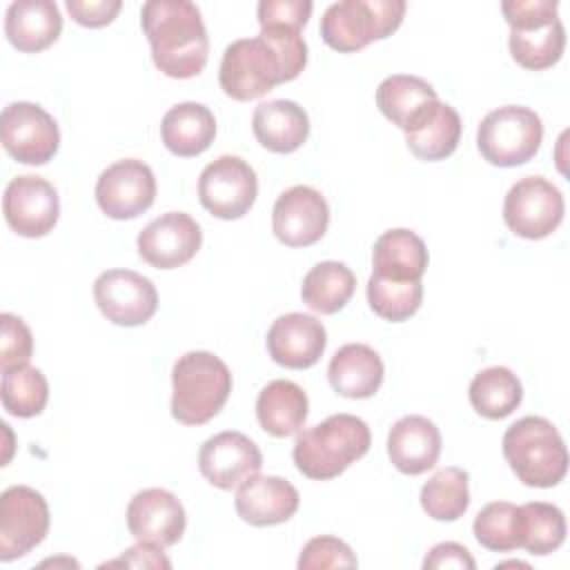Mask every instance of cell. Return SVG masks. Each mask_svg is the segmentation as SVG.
<instances>
[{
	"instance_id": "16",
	"label": "cell",
	"mask_w": 570,
	"mask_h": 570,
	"mask_svg": "<svg viewBox=\"0 0 570 570\" xmlns=\"http://www.w3.org/2000/svg\"><path fill=\"white\" fill-rule=\"evenodd\" d=\"M330 225L325 196L309 185L285 189L272 209L274 236L287 247H309L318 243Z\"/></svg>"
},
{
	"instance_id": "40",
	"label": "cell",
	"mask_w": 570,
	"mask_h": 570,
	"mask_svg": "<svg viewBox=\"0 0 570 570\" xmlns=\"http://www.w3.org/2000/svg\"><path fill=\"white\" fill-rule=\"evenodd\" d=\"M312 9L314 4L309 0H261L256 13L261 27L283 24L301 31L309 20Z\"/></svg>"
},
{
	"instance_id": "36",
	"label": "cell",
	"mask_w": 570,
	"mask_h": 570,
	"mask_svg": "<svg viewBox=\"0 0 570 570\" xmlns=\"http://www.w3.org/2000/svg\"><path fill=\"white\" fill-rule=\"evenodd\" d=\"M523 519L521 548H525L534 557H546L561 548L566 541V517L563 512L543 501H530L519 505Z\"/></svg>"
},
{
	"instance_id": "29",
	"label": "cell",
	"mask_w": 570,
	"mask_h": 570,
	"mask_svg": "<svg viewBox=\"0 0 570 570\" xmlns=\"http://www.w3.org/2000/svg\"><path fill=\"white\" fill-rule=\"evenodd\" d=\"M307 394L298 383L287 379L269 381L256 399V419L261 428L276 439L296 434L307 419Z\"/></svg>"
},
{
	"instance_id": "43",
	"label": "cell",
	"mask_w": 570,
	"mask_h": 570,
	"mask_svg": "<svg viewBox=\"0 0 570 570\" xmlns=\"http://www.w3.org/2000/svg\"><path fill=\"white\" fill-rule=\"evenodd\" d=\"M107 566H129V568H171L169 559L163 554L160 546L138 541L134 548L125 550L122 557L109 561Z\"/></svg>"
},
{
	"instance_id": "14",
	"label": "cell",
	"mask_w": 570,
	"mask_h": 570,
	"mask_svg": "<svg viewBox=\"0 0 570 570\" xmlns=\"http://www.w3.org/2000/svg\"><path fill=\"white\" fill-rule=\"evenodd\" d=\"M94 301L102 316L120 327L145 325L158 309L156 285L134 269H107L94 281Z\"/></svg>"
},
{
	"instance_id": "41",
	"label": "cell",
	"mask_w": 570,
	"mask_h": 570,
	"mask_svg": "<svg viewBox=\"0 0 570 570\" xmlns=\"http://www.w3.org/2000/svg\"><path fill=\"white\" fill-rule=\"evenodd\" d=\"M65 7L78 24L98 29L109 24L118 16L122 2L120 0H67Z\"/></svg>"
},
{
	"instance_id": "11",
	"label": "cell",
	"mask_w": 570,
	"mask_h": 570,
	"mask_svg": "<svg viewBox=\"0 0 570 570\" xmlns=\"http://www.w3.org/2000/svg\"><path fill=\"white\" fill-rule=\"evenodd\" d=\"M258 196V178L249 163L238 156H218L198 178V200L216 218L245 216Z\"/></svg>"
},
{
	"instance_id": "24",
	"label": "cell",
	"mask_w": 570,
	"mask_h": 570,
	"mask_svg": "<svg viewBox=\"0 0 570 570\" xmlns=\"http://www.w3.org/2000/svg\"><path fill=\"white\" fill-rule=\"evenodd\" d=\"M62 31V16L51 0H16L4 13L7 40L24 53L51 47Z\"/></svg>"
},
{
	"instance_id": "37",
	"label": "cell",
	"mask_w": 570,
	"mask_h": 570,
	"mask_svg": "<svg viewBox=\"0 0 570 570\" xmlns=\"http://www.w3.org/2000/svg\"><path fill=\"white\" fill-rule=\"evenodd\" d=\"M423 301L421 281H390L376 274L367 281V303L385 321L401 323L414 316Z\"/></svg>"
},
{
	"instance_id": "12",
	"label": "cell",
	"mask_w": 570,
	"mask_h": 570,
	"mask_svg": "<svg viewBox=\"0 0 570 570\" xmlns=\"http://www.w3.org/2000/svg\"><path fill=\"white\" fill-rule=\"evenodd\" d=\"M2 147L22 165H47L60 147V129L40 105L9 102L2 109Z\"/></svg>"
},
{
	"instance_id": "31",
	"label": "cell",
	"mask_w": 570,
	"mask_h": 570,
	"mask_svg": "<svg viewBox=\"0 0 570 570\" xmlns=\"http://www.w3.org/2000/svg\"><path fill=\"white\" fill-rule=\"evenodd\" d=\"M472 407L492 421L510 416L523 399V387L517 374L503 365L481 370L468 390Z\"/></svg>"
},
{
	"instance_id": "18",
	"label": "cell",
	"mask_w": 570,
	"mask_h": 570,
	"mask_svg": "<svg viewBox=\"0 0 570 570\" xmlns=\"http://www.w3.org/2000/svg\"><path fill=\"white\" fill-rule=\"evenodd\" d=\"M263 468L258 445L243 432L225 430L209 436L198 452L200 474L218 490H234Z\"/></svg>"
},
{
	"instance_id": "17",
	"label": "cell",
	"mask_w": 570,
	"mask_h": 570,
	"mask_svg": "<svg viewBox=\"0 0 570 570\" xmlns=\"http://www.w3.org/2000/svg\"><path fill=\"white\" fill-rule=\"evenodd\" d=\"M200 243V225L185 212H167L154 218L136 238L140 258L156 269H176L189 263Z\"/></svg>"
},
{
	"instance_id": "15",
	"label": "cell",
	"mask_w": 570,
	"mask_h": 570,
	"mask_svg": "<svg viewBox=\"0 0 570 570\" xmlns=\"http://www.w3.org/2000/svg\"><path fill=\"white\" fill-rule=\"evenodd\" d=\"M2 214L7 225L24 238L47 236L60 216V198L56 187L33 174L16 176L2 196Z\"/></svg>"
},
{
	"instance_id": "35",
	"label": "cell",
	"mask_w": 570,
	"mask_h": 570,
	"mask_svg": "<svg viewBox=\"0 0 570 570\" xmlns=\"http://www.w3.org/2000/svg\"><path fill=\"white\" fill-rule=\"evenodd\" d=\"M2 407L18 419L38 416L49 401V383L38 367L24 365L2 372Z\"/></svg>"
},
{
	"instance_id": "8",
	"label": "cell",
	"mask_w": 570,
	"mask_h": 570,
	"mask_svg": "<svg viewBox=\"0 0 570 570\" xmlns=\"http://www.w3.org/2000/svg\"><path fill=\"white\" fill-rule=\"evenodd\" d=\"M220 89L234 100H254L287 82V73L278 51L261 36L240 38L225 47L220 69Z\"/></svg>"
},
{
	"instance_id": "42",
	"label": "cell",
	"mask_w": 570,
	"mask_h": 570,
	"mask_svg": "<svg viewBox=\"0 0 570 570\" xmlns=\"http://www.w3.org/2000/svg\"><path fill=\"white\" fill-rule=\"evenodd\" d=\"M425 570H443V568H459V570H474L476 561L470 550L454 541L436 543L423 559Z\"/></svg>"
},
{
	"instance_id": "27",
	"label": "cell",
	"mask_w": 570,
	"mask_h": 570,
	"mask_svg": "<svg viewBox=\"0 0 570 570\" xmlns=\"http://www.w3.org/2000/svg\"><path fill=\"white\" fill-rule=\"evenodd\" d=\"M428 261V247L419 234L405 227L387 229L374 243L372 274L390 281H421Z\"/></svg>"
},
{
	"instance_id": "7",
	"label": "cell",
	"mask_w": 570,
	"mask_h": 570,
	"mask_svg": "<svg viewBox=\"0 0 570 570\" xmlns=\"http://www.w3.org/2000/svg\"><path fill=\"white\" fill-rule=\"evenodd\" d=\"M541 140L543 122L523 105H503L492 109L476 129V147L494 167H517L532 160Z\"/></svg>"
},
{
	"instance_id": "30",
	"label": "cell",
	"mask_w": 570,
	"mask_h": 570,
	"mask_svg": "<svg viewBox=\"0 0 570 570\" xmlns=\"http://www.w3.org/2000/svg\"><path fill=\"white\" fill-rule=\"evenodd\" d=\"M356 289V276L345 263L323 261L314 265L301 285L303 303L318 314H336Z\"/></svg>"
},
{
	"instance_id": "19",
	"label": "cell",
	"mask_w": 570,
	"mask_h": 570,
	"mask_svg": "<svg viewBox=\"0 0 570 570\" xmlns=\"http://www.w3.org/2000/svg\"><path fill=\"white\" fill-rule=\"evenodd\" d=\"M127 528L136 541L160 548L174 546L185 534L187 514L178 497L163 488L136 492L127 505Z\"/></svg>"
},
{
	"instance_id": "39",
	"label": "cell",
	"mask_w": 570,
	"mask_h": 570,
	"mask_svg": "<svg viewBox=\"0 0 570 570\" xmlns=\"http://www.w3.org/2000/svg\"><path fill=\"white\" fill-rule=\"evenodd\" d=\"M356 554L352 548L330 534L314 537L305 543L298 557V568L301 570H323V568H356Z\"/></svg>"
},
{
	"instance_id": "10",
	"label": "cell",
	"mask_w": 570,
	"mask_h": 570,
	"mask_svg": "<svg viewBox=\"0 0 570 570\" xmlns=\"http://www.w3.org/2000/svg\"><path fill=\"white\" fill-rule=\"evenodd\" d=\"M49 505L29 485H11L0 497V561H16L45 541Z\"/></svg>"
},
{
	"instance_id": "2",
	"label": "cell",
	"mask_w": 570,
	"mask_h": 570,
	"mask_svg": "<svg viewBox=\"0 0 570 570\" xmlns=\"http://www.w3.org/2000/svg\"><path fill=\"white\" fill-rule=\"evenodd\" d=\"M370 428L354 414H332L303 430L292 450L296 470L312 481H330L343 474L354 461L367 454Z\"/></svg>"
},
{
	"instance_id": "13",
	"label": "cell",
	"mask_w": 570,
	"mask_h": 570,
	"mask_svg": "<svg viewBox=\"0 0 570 570\" xmlns=\"http://www.w3.org/2000/svg\"><path fill=\"white\" fill-rule=\"evenodd\" d=\"M156 200V176L138 158L111 163L96 180V203L114 220H129L145 214Z\"/></svg>"
},
{
	"instance_id": "21",
	"label": "cell",
	"mask_w": 570,
	"mask_h": 570,
	"mask_svg": "<svg viewBox=\"0 0 570 570\" xmlns=\"http://www.w3.org/2000/svg\"><path fill=\"white\" fill-rule=\"evenodd\" d=\"M298 503V490L289 481L258 472L238 485L234 499L238 517L256 528L289 521L296 514Z\"/></svg>"
},
{
	"instance_id": "33",
	"label": "cell",
	"mask_w": 570,
	"mask_h": 570,
	"mask_svg": "<svg viewBox=\"0 0 570 570\" xmlns=\"http://www.w3.org/2000/svg\"><path fill=\"white\" fill-rule=\"evenodd\" d=\"M461 127L459 111L445 102H439L434 114L419 129L405 134V142L419 160H443L459 147Z\"/></svg>"
},
{
	"instance_id": "5",
	"label": "cell",
	"mask_w": 570,
	"mask_h": 570,
	"mask_svg": "<svg viewBox=\"0 0 570 570\" xmlns=\"http://www.w3.org/2000/svg\"><path fill=\"white\" fill-rule=\"evenodd\" d=\"M501 11L510 27L508 45L517 65L543 71L561 60L566 29L557 16V0H505Z\"/></svg>"
},
{
	"instance_id": "22",
	"label": "cell",
	"mask_w": 570,
	"mask_h": 570,
	"mask_svg": "<svg viewBox=\"0 0 570 570\" xmlns=\"http://www.w3.org/2000/svg\"><path fill=\"white\" fill-rule=\"evenodd\" d=\"M439 102L434 87L410 73L387 76L376 89V107L405 134L419 129L434 114Z\"/></svg>"
},
{
	"instance_id": "23",
	"label": "cell",
	"mask_w": 570,
	"mask_h": 570,
	"mask_svg": "<svg viewBox=\"0 0 570 570\" xmlns=\"http://www.w3.org/2000/svg\"><path fill=\"white\" fill-rule=\"evenodd\" d=\"M441 454V432L434 421L410 414L399 419L387 434V456L392 465L410 476L432 470Z\"/></svg>"
},
{
	"instance_id": "26",
	"label": "cell",
	"mask_w": 570,
	"mask_h": 570,
	"mask_svg": "<svg viewBox=\"0 0 570 570\" xmlns=\"http://www.w3.org/2000/svg\"><path fill=\"white\" fill-rule=\"evenodd\" d=\"M252 131L261 147L274 154H292L307 140L309 118L294 100H267L254 109Z\"/></svg>"
},
{
	"instance_id": "9",
	"label": "cell",
	"mask_w": 570,
	"mask_h": 570,
	"mask_svg": "<svg viewBox=\"0 0 570 570\" xmlns=\"http://www.w3.org/2000/svg\"><path fill=\"white\" fill-rule=\"evenodd\" d=\"M563 194L543 176L517 180L503 198V223L514 236L539 240L563 220Z\"/></svg>"
},
{
	"instance_id": "34",
	"label": "cell",
	"mask_w": 570,
	"mask_h": 570,
	"mask_svg": "<svg viewBox=\"0 0 570 570\" xmlns=\"http://www.w3.org/2000/svg\"><path fill=\"white\" fill-rule=\"evenodd\" d=\"M472 532L483 548L492 552H512L521 548V508L508 501H492L483 505L474 517Z\"/></svg>"
},
{
	"instance_id": "32",
	"label": "cell",
	"mask_w": 570,
	"mask_h": 570,
	"mask_svg": "<svg viewBox=\"0 0 570 570\" xmlns=\"http://www.w3.org/2000/svg\"><path fill=\"white\" fill-rule=\"evenodd\" d=\"M470 474L450 465L430 476L421 488V508L434 521H456L470 505Z\"/></svg>"
},
{
	"instance_id": "1",
	"label": "cell",
	"mask_w": 570,
	"mask_h": 570,
	"mask_svg": "<svg viewBox=\"0 0 570 570\" xmlns=\"http://www.w3.org/2000/svg\"><path fill=\"white\" fill-rule=\"evenodd\" d=\"M140 27L151 60L169 78L198 76L209 56V36L198 7L189 0H149L140 9Z\"/></svg>"
},
{
	"instance_id": "38",
	"label": "cell",
	"mask_w": 570,
	"mask_h": 570,
	"mask_svg": "<svg viewBox=\"0 0 570 570\" xmlns=\"http://www.w3.org/2000/svg\"><path fill=\"white\" fill-rule=\"evenodd\" d=\"M33 352V336L27 323L16 314H0V370L29 365Z\"/></svg>"
},
{
	"instance_id": "28",
	"label": "cell",
	"mask_w": 570,
	"mask_h": 570,
	"mask_svg": "<svg viewBox=\"0 0 570 570\" xmlns=\"http://www.w3.org/2000/svg\"><path fill=\"white\" fill-rule=\"evenodd\" d=\"M216 136V118L200 102H178L160 120L163 145L178 158L203 154Z\"/></svg>"
},
{
	"instance_id": "4",
	"label": "cell",
	"mask_w": 570,
	"mask_h": 570,
	"mask_svg": "<svg viewBox=\"0 0 570 570\" xmlns=\"http://www.w3.org/2000/svg\"><path fill=\"white\" fill-rule=\"evenodd\" d=\"M171 387V416L183 425H203L227 403L232 372L212 352H187L174 363Z\"/></svg>"
},
{
	"instance_id": "20",
	"label": "cell",
	"mask_w": 570,
	"mask_h": 570,
	"mask_svg": "<svg viewBox=\"0 0 570 570\" xmlns=\"http://www.w3.org/2000/svg\"><path fill=\"white\" fill-rule=\"evenodd\" d=\"M265 341L274 363L289 370H307L323 356L327 332L316 316L289 312L272 323Z\"/></svg>"
},
{
	"instance_id": "6",
	"label": "cell",
	"mask_w": 570,
	"mask_h": 570,
	"mask_svg": "<svg viewBox=\"0 0 570 570\" xmlns=\"http://www.w3.org/2000/svg\"><path fill=\"white\" fill-rule=\"evenodd\" d=\"M405 16L403 0H341L321 18L323 42L338 53H354L372 40L392 36Z\"/></svg>"
},
{
	"instance_id": "3",
	"label": "cell",
	"mask_w": 570,
	"mask_h": 570,
	"mask_svg": "<svg viewBox=\"0 0 570 570\" xmlns=\"http://www.w3.org/2000/svg\"><path fill=\"white\" fill-rule=\"evenodd\" d=\"M503 456L530 488H552L568 472V450L559 430L543 416H523L503 434Z\"/></svg>"
},
{
	"instance_id": "25",
	"label": "cell",
	"mask_w": 570,
	"mask_h": 570,
	"mask_svg": "<svg viewBox=\"0 0 570 570\" xmlns=\"http://www.w3.org/2000/svg\"><path fill=\"white\" fill-rule=\"evenodd\" d=\"M385 376L381 356L365 343H347L336 350L327 365V379L336 394L345 399H370Z\"/></svg>"
}]
</instances>
